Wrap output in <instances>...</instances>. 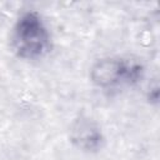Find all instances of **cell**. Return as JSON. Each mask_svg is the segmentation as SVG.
I'll list each match as a JSON object with an SVG mask.
<instances>
[{
    "instance_id": "cell-1",
    "label": "cell",
    "mask_w": 160,
    "mask_h": 160,
    "mask_svg": "<svg viewBox=\"0 0 160 160\" xmlns=\"http://www.w3.org/2000/svg\"><path fill=\"white\" fill-rule=\"evenodd\" d=\"M10 48L21 60L34 61L45 58L52 50V36L42 18L36 10L21 12L10 32Z\"/></svg>"
},
{
    "instance_id": "cell-2",
    "label": "cell",
    "mask_w": 160,
    "mask_h": 160,
    "mask_svg": "<svg viewBox=\"0 0 160 160\" xmlns=\"http://www.w3.org/2000/svg\"><path fill=\"white\" fill-rule=\"evenodd\" d=\"M145 75V66L138 60L120 56H104L94 61L89 70L91 84L100 89H114L120 85H136Z\"/></svg>"
},
{
    "instance_id": "cell-3",
    "label": "cell",
    "mask_w": 160,
    "mask_h": 160,
    "mask_svg": "<svg viewBox=\"0 0 160 160\" xmlns=\"http://www.w3.org/2000/svg\"><path fill=\"white\" fill-rule=\"evenodd\" d=\"M68 138L72 146L89 154L99 152L106 142L100 124L94 118L85 114H79L72 119L69 125Z\"/></svg>"
},
{
    "instance_id": "cell-4",
    "label": "cell",
    "mask_w": 160,
    "mask_h": 160,
    "mask_svg": "<svg viewBox=\"0 0 160 160\" xmlns=\"http://www.w3.org/2000/svg\"><path fill=\"white\" fill-rule=\"evenodd\" d=\"M159 96H160V91H159V85L155 84L154 88H149L148 92H146V100L150 104L156 105L159 102Z\"/></svg>"
}]
</instances>
